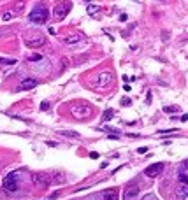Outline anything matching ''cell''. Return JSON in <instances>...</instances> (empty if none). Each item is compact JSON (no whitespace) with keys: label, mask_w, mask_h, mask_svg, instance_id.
Segmentation results:
<instances>
[{"label":"cell","mask_w":188,"mask_h":200,"mask_svg":"<svg viewBox=\"0 0 188 200\" xmlns=\"http://www.w3.org/2000/svg\"><path fill=\"white\" fill-rule=\"evenodd\" d=\"M181 121H188V114H183V116H181Z\"/></svg>","instance_id":"836d02e7"},{"label":"cell","mask_w":188,"mask_h":200,"mask_svg":"<svg viewBox=\"0 0 188 200\" xmlns=\"http://www.w3.org/2000/svg\"><path fill=\"white\" fill-rule=\"evenodd\" d=\"M130 104H132L130 98H123V100H121V105H130Z\"/></svg>","instance_id":"83f0119b"},{"label":"cell","mask_w":188,"mask_h":200,"mask_svg":"<svg viewBox=\"0 0 188 200\" xmlns=\"http://www.w3.org/2000/svg\"><path fill=\"white\" fill-rule=\"evenodd\" d=\"M176 198H188V184L179 182L176 188Z\"/></svg>","instance_id":"8fae6325"},{"label":"cell","mask_w":188,"mask_h":200,"mask_svg":"<svg viewBox=\"0 0 188 200\" xmlns=\"http://www.w3.org/2000/svg\"><path fill=\"white\" fill-rule=\"evenodd\" d=\"M32 182H34V186L37 190H46L53 182V177L46 172H35V174H32Z\"/></svg>","instance_id":"5b68a950"},{"label":"cell","mask_w":188,"mask_h":200,"mask_svg":"<svg viewBox=\"0 0 188 200\" xmlns=\"http://www.w3.org/2000/svg\"><path fill=\"white\" fill-rule=\"evenodd\" d=\"M176 128H169V130H158V133H176Z\"/></svg>","instance_id":"4316f807"},{"label":"cell","mask_w":188,"mask_h":200,"mask_svg":"<svg viewBox=\"0 0 188 200\" xmlns=\"http://www.w3.org/2000/svg\"><path fill=\"white\" fill-rule=\"evenodd\" d=\"M146 151H148V147H139V149H137V153H139V155H144Z\"/></svg>","instance_id":"f546056e"},{"label":"cell","mask_w":188,"mask_h":200,"mask_svg":"<svg viewBox=\"0 0 188 200\" xmlns=\"http://www.w3.org/2000/svg\"><path fill=\"white\" fill-rule=\"evenodd\" d=\"M112 81H114V74H112L111 70H102L95 77H91V83H90V85L93 86L95 90H104V88H107Z\"/></svg>","instance_id":"6da1fadb"},{"label":"cell","mask_w":188,"mask_h":200,"mask_svg":"<svg viewBox=\"0 0 188 200\" xmlns=\"http://www.w3.org/2000/svg\"><path fill=\"white\" fill-rule=\"evenodd\" d=\"M13 30L11 27H5V28H0V35H5V33H9V32Z\"/></svg>","instance_id":"484cf974"},{"label":"cell","mask_w":188,"mask_h":200,"mask_svg":"<svg viewBox=\"0 0 188 200\" xmlns=\"http://www.w3.org/2000/svg\"><path fill=\"white\" fill-rule=\"evenodd\" d=\"M179 182H185V184H188V176L183 172V170H179V176H178Z\"/></svg>","instance_id":"44dd1931"},{"label":"cell","mask_w":188,"mask_h":200,"mask_svg":"<svg viewBox=\"0 0 188 200\" xmlns=\"http://www.w3.org/2000/svg\"><path fill=\"white\" fill-rule=\"evenodd\" d=\"M70 114L76 120H88L93 114V109L88 104H74V105H70Z\"/></svg>","instance_id":"277c9868"},{"label":"cell","mask_w":188,"mask_h":200,"mask_svg":"<svg viewBox=\"0 0 188 200\" xmlns=\"http://www.w3.org/2000/svg\"><path fill=\"white\" fill-rule=\"evenodd\" d=\"M27 60H28V62H40L42 56H40V54H28Z\"/></svg>","instance_id":"7402d4cb"},{"label":"cell","mask_w":188,"mask_h":200,"mask_svg":"<svg viewBox=\"0 0 188 200\" xmlns=\"http://www.w3.org/2000/svg\"><path fill=\"white\" fill-rule=\"evenodd\" d=\"M14 16H16L14 13H4L2 14V19H4V21H9V19H13Z\"/></svg>","instance_id":"cb8c5ba5"},{"label":"cell","mask_w":188,"mask_h":200,"mask_svg":"<svg viewBox=\"0 0 188 200\" xmlns=\"http://www.w3.org/2000/svg\"><path fill=\"white\" fill-rule=\"evenodd\" d=\"M4 190L9 191V193H14V191H18L19 186H21V179H19V172H11L7 174L4 177Z\"/></svg>","instance_id":"3957f363"},{"label":"cell","mask_w":188,"mask_h":200,"mask_svg":"<svg viewBox=\"0 0 188 200\" xmlns=\"http://www.w3.org/2000/svg\"><path fill=\"white\" fill-rule=\"evenodd\" d=\"M60 135L63 137H69V139H81V135L77 132H72V130H58Z\"/></svg>","instance_id":"4fadbf2b"},{"label":"cell","mask_w":188,"mask_h":200,"mask_svg":"<svg viewBox=\"0 0 188 200\" xmlns=\"http://www.w3.org/2000/svg\"><path fill=\"white\" fill-rule=\"evenodd\" d=\"M83 40V37L81 35H69L67 39H65V44L72 46V44H77V42H81Z\"/></svg>","instance_id":"5bb4252c"},{"label":"cell","mask_w":188,"mask_h":200,"mask_svg":"<svg viewBox=\"0 0 188 200\" xmlns=\"http://www.w3.org/2000/svg\"><path fill=\"white\" fill-rule=\"evenodd\" d=\"M137 195H139V186L135 184V182H130L128 186L125 188L123 198H127V200H132V198H137Z\"/></svg>","instance_id":"ba28073f"},{"label":"cell","mask_w":188,"mask_h":200,"mask_svg":"<svg viewBox=\"0 0 188 200\" xmlns=\"http://www.w3.org/2000/svg\"><path fill=\"white\" fill-rule=\"evenodd\" d=\"M112 114H114V112H112L111 109H107V111H106V112L102 114V120H104V121H109V120L112 118Z\"/></svg>","instance_id":"603a6c76"},{"label":"cell","mask_w":188,"mask_h":200,"mask_svg":"<svg viewBox=\"0 0 188 200\" xmlns=\"http://www.w3.org/2000/svg\"><path fill=\"white\" fill-rule=\"evenodd\" d=\"M23 7H25V2H23V0H19L18 4H16V7L13 9V13H14V14H19V13H21Z\"/></svg>","instance_id":"ffe728a7"},{"label":"cell","mask_w":188,"mask_h":200,"mask_svg":"<svg viewBox=\"0 0 188 200\" xmlns=\"http://www.w3.org/2000/svg\"><path fill=\"white\" fill-rule=\"evenodd\" d=\"M90 198H106V200H116L118 198V193L114 190H109V191H102L100 195H95V197H90Z\"/></svg>","instance_id":"7c38bea8"},{"label":"cell","mask_w":188,"mask_h":200,"mask_svg":"<svg viewBox=\"0 0 188 200\" xmlns=\"http://www.w3.org/2000/svg\"><path fill=\"white\" fill-rule=\"evenodd\" d=\"M69 11H70V4H69V2H58V4L55 5L53 14L56 19H63L69 14Z\"/></svg>","instance_id":"8992f818"},{"label":"cell","mask_w":188,"mask_h":200,"mask_svg":"<svg viewBox=\"0 0 188 200\" xmlns=\"http://www.w3.org/2000/svg\"><path fill=\"white\" fill-rule=\"evenodd\" d=\"M48 18H50V11L42 4H39L35 9L28 14V19H30L32 23H35V25H44V23L48 21Z\"/></svg>","instance_id":"7a4b0ae2"},{"label":"cell","mask_w":188,"mask_h":200,"mask_svg":"<svg viewBox=\"0 0 188 200\" xmlns=\"http://www.w3.org/2000/svg\"><path fill=\"white\" fill-rule=\"evenodd\" d=\"M0 65H2V67L16 65V60H14V58H0Z\"/></svg>","instance_id":"2e32d148"},{"label":"cell","mask_w":188,"mask_h":200,"mask_svg":"<svg viewBox=\"0 0 188 200\" xmlns=\"http://www.w3.org/2000/svg\"><path fill=\"white\" fill-rule=\"evenodd\" d=\"M37 83H39V81H37V79H34V77H27V79H23L21 83H19V86H18V91H27V90L35 88V86H37Z\"/></svg>","instance_id":"9c48e42d"},{"label":"cell","mask_w":188,"mask_h":200,"mask_svg":"<svg viewBox=\"0 0 188 200\" xmlns=\"http://www.w3.org/2000/svg\"><path fill=\"white\" fill-rule=\"evenodd\" d=\"M181 170H188V160H185L183 163H181Z\"/></svg>","instance_id":"f1b7e54d"},{"label":"cell","mask_w":188,"mask_h":200,"mask_svg":"<svg viewBox=\"0 0 188 200\" xmlns=\"http://www.w3.org/2000/svg\"><path fill=\"white\" fill-rule=\"evenodd\" d=\"M90 158H99V153H90Z\"/></svg>","instance_id":"1f68e13d"},{"label":"cell","mask_w":188,"mask_h":200,"mask_svg":"<svg viewBox=\"0 0 188 200\" xmlns=\"http://www.w3.org/2000/svg\"><path fill=\"white\" fill-rule=\"evenodd\" d=\"M162 37H164V40H169V32H162Z\"/></svg>","instance_id":"4dcf8cb0"},{"label":"cell","mask_w":188,"mask_h":200,"mask_svg":"<svg viewBox=\"0 0 188 200\" xmlns=\"http://www.w3.org/2000/svg\"><path fill=\"white\" fill-rule=\"evenodd\" d=\"M46 44V37L44 35H34L30 39H27V46L28 48H40Z\"/></svg>","instance_id":"30bf717a"},{"label":"cell","mask_w":188,"mask_h":200,"mask_svg":"<svg viewBox=\"0 0 188 200\" xmlns=\"http://www.w3.org/2000/svg\"><path fill=\"white\" fill-rule=\"evenodd\" d=\"M48 109H50V102H48V100H42V102H40V111H48Z\"/></svg>","instance_id":"d4e9b609"},{"label":"cell","mask_w":188,"mask_h":200,"mask_svg":"<svg viewBox=\"0 0 188 200\" xmlns=\"http://www.w3.org/2000/svg\"><path fill=\"white\" fill-rule=\"evenodd\" d=\"M164 167H165V163H155V165H149L148 169L144 170V174H146L149 179H153V177H157V176H160L162 170H164Z\"/></svg>","instance_id":"52a82bcc"},{"label":"cell","mask_w":188,"mask_h":200,"mask_svg":"<svg viewBox=\"0 0 188 200\" xmlns=\"http://www.w3.org/2000/svg\"><path fill=\"white\" fill-rule=\"evenodd\" d=\"M102 132H106V133H116V135H120V130H116V128H112V126H102Z\"/></svg>","instance_id":"d6986e66"},{"label":"cell","mask_w":188,"mask_h":200,"mask_svg":"<svg viewBox=\"0 0 188 200\" xmlns=\"http://www.w3.org/2000/svg\"><path fill=\"white\" fill-rule=\"evenodd\" d=\"M149 198H157V197H155V195H146V197H144V200H149Z\"/></svg>","instance_id":"d6a6232c"},{"label":"cell","mask_w":188,"mask_h":200,"mask_svg":"<svg viewBox=\"0 0 188 200\" xmlns=\"http://www.w3.org/2000/svg\"><path fill=\"white\" fill-rule=\"evenodd\" d=\"M99 11H100V7H97V5H88V14L90 16L99 18Z\"/></svg>","instance_id":"e0dca14e"},{"label":"cell","mask_w":188,"mask_h":200,"mask_svg":"<svg viewBox=\"0 0 188 200\" xmlns=\"http://www.w3.org/2000/svg\"><path fill=\"white\" fill-rule=\"evenodd\" d=\"M178 111H179V107H176V105L164 107V112H165V114H174V112H178Z\"/></svg>","instance_id":"ac0fdd59"},{"label":"cell","mask_w":188,"mask_h":200,"mask_svg":"<svg viewBox=\"0 0 188 200\" xmlns=\"http://www.w3.org/2000/svg\"><path fill=\"white\" fill-rule=\"evenodd\" d=\"M51 177H55L53 182H56V184H62V182L65 181V176H63V172H53V176H51Z\"/></svg>","instance_id":"9a60e30c"}]
</instances>
